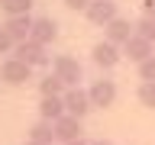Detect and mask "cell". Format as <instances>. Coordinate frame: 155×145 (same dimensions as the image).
I'll use <instances>...</instances> for the list:
<instances>
[{
  "label": "cell",
  "mask_w": 155,
  "mask_h": 145,
  "mask_svg": "<svg viewBox=\"0 0 155 145\" xmlns=\"http://www.w3.org/2000/svg\"><path fill=\"white\" fill-rule=\"evenodd\" d=\"M13 45H16V42H13V36L0 26V55H13Z\"/></svg>",
  "instance_id": "ffe728a7"
},
{
  "label": "cell",
  "mask_w": 155,
  "mask_h": 145,
  "mask_svg": "<svg viewBox=\"0 0 155 145\" xmlns=\"http://www.w3.org/2000/svg\"><path fill=\"white\" fill-rule=\"evenodd\" d=\"M3 29H7L10 36H13V42H23V39H29V32H32V16H29V13H16V16H7Z\"/></svg>",
  "instance_id": "7c38bea8"
},
{
  "label": "cell",
  "mask_w": 155,
  "mask_h": 145,
  "mask_svg": "<svg viewBox=\"0 0 155 145\" xmlns=\"http://www.w3.org/2000/svg\"><path fill=\"white\" fill-rule=\"evenodd\" d=\"M29 139L52 145V142H55V123H52V119H42V116H39L36 123L29 126Z\"/></svg>",
  "instance_id": "5bb4252c"
},
{
  "label": "cell",
  "mask_w": 155,
  "mask_h": 145,
  "mask_svg": "<svg viewBox=\"0 0 155 145\" xmlns=\"http://www.w3.org/2000/svg\"><path fill=\"white\" fill-rule=\"evenodd\" d=\"M36 87H39V97H61V94L68 90V84L55 74V71H52V74H45V77H39Z\"/></svg>",
  "instance_id": "4fadbf2b"
},
{
  "label": "cell",
  "mask_w": 155,
  "mask_h": 145,
  "mask_svg": "<svg viewBox=\"0 0 155 145\" xmlns=\"http://www.w3.org/2000/svg\"><path fill=\"white\" fill-rule=\"evenodd\" d=\"M87 94H91V103H94V110H110V106L116 103L120 90H116V81H107V77H100V81H94V84L87 87Z\"/></svg>",
  "instance_id": "277c9868"
},
{
  "label": "cell",
  "mask_w": 155,
  "mask_h": 145,
  "mask_svg": "<svg viewBox=\"0 0 155 145\" xmlns=\"http://www.w3.org/2000/svg\"><path fill=\"white\" fill-rule=\"evenodd\" d=\"M0 81L7 87H23L26 81H32V65H26L23 58L10 55L0 61Z\"/></svg>",
  "instance_id": "6da1fadb"
},
{
  "label": "cell",
  "mask_w": 155,
  "mask_h": 145,
  "mask_svg": "<svg viewBox=\"0 0 155 145\" xmlns=\"http://www.w3.org/2000/svg\"><path fill=\"white\" fill-rule=\"evenodd\" d=\"M139 81H155V55L139 61Z\"/></svg>",
  "instance_id": "d6986e66"
},
{
  "label": "cell",
  "mask_w": 155,
  "mask_h": 145,
  "mask_svg": "<svg viewBox=\"0 0 155 145\" xmlns=\"http://www.w3.org/2000/svg\"><path fill=\"white\" fill-rule=\"evenodd\" d=\"M81 132H84V126H81V116H71V113H61L55 119V139L61 145L71 142V139H81Z\"/></svg>",
  "instance_id": "ba28073f"
},
{
  "label": "cell",
  "mask_w": 155,
  "mask_h": 145,
  "mask_svg": "<svg viewBox=\"0 0 155 145\" xmlns=\"http://www.w3.org/2000/svg\"><path fill=\"white\" fill-rule=\"evenodd\" d=\"M149 55H155V42H149L145 36H139V32H133V39L123 45V58H129V61H145Z\"/></svg>",
  "instance_id": "30bf717a"
},
{
  "label": "cell",
  "mask_w": 155,
  "mask_h": 145,
  "mask_svg": "<svg viewBox=\"0 0 155 145\" xmlns=\"http://www.w3.org/2000/svg\"><path fill=\"white\" fill-rule=\"evenodd\" d=\"M142 13H149V16H155V0H142Z\"/></svg>",
  "instance_id": "7402d4cb"
},
{
  "label": "cell",
  "mask_w": 155,
  "mask_h": 145,
  "mask_svg": "<svg viewBox=\"0 0 155 145\" xmlns=\"http://www.w3.org/2000/svg\"><path fill=\"white\" fill-rule=\"evenodd\" d=\"M91 145H113V142H107V139H97V142H91Z\"/></svg>",
  "instance_id": "cb8c5ba5"
},
{
  "label": "cell",
  "mask_w": 155,
  "mask_h": 145,
  "mask_svg": "<svg viewBox=\"0 0 155 145\" xmlns=\"http://www.w3.org/2000/svg\"><path fill=\"white\" fill-rule=\"evenodd\" d=\"M136 32H139V36H145L149 42H155V16L142 13V16L136 19Z\"/></svg>",
  "instance_id": "ac0fdd59"
},
{
  "label": "cell",
  "mask_w": 155,
  "mask_h": 145,
  "mask_svg": "<svg viewBox=\"0 0 155 145\" xmlns=\"http://www.w3.org/2000/svg\"><path fill=\"white\" fill-rule=\"evenodd\" d=\"M61 100H65V113L81 116V119H84V116L94 110V103H91V94H87L81 84H78V87H68L65 94H61Z\"/></svg>",
  "instance_id": "5b68a950"
},
{
  "label": "cell",
  "mask_w": 155,
  "mask_h": 145,
  "mask_svg": "<svg viewBox=\"0 0 155 145\" xmlns=\"http://www.w3.org/2000/svg\"><path fill=\"white\" fill-rule=\"evenodd\" d=\"M26 145H45V142H36V139H29V142H26Z\"/></svg>",
  "instance_id": "d4e9b609"
},
{
  "label": "cell",
  "mask_w": 155,
  "mask_h": 145,
  "mask_svg": "<svg viewBox=\"0 0 155 145\" xmlns=\"http://www.w3.org/2000/svg\"><path fill=\"white\" fill-rule=\"evenodd\" d=\"M13 55L23 58V61L32 65V68H45L48 65V45H42V42H36V39L16 42V45H13Z\"/></svg>",
  "instance_id": "3957f363"
},
{
  "label": "cell",
  "mask_w": 155,
  "mask_h": 145,
  "mask_svg": "<svg viewBox=\"0 0 155 145\" xmlns=\"http://www.w3.org/2000/svg\"><path fill=\"white\" fill-rule=\"evenodd\" d=\"M52 71H55L68 87L81 84V65H78V58H71V55H55L52 58Z\"/></svg>",
  "instance_id": "52a82bcc"
},
{
  "label": "cell",
  "mask_w": 155,
  "mask_h": 145,
  "mask_svg": "<svg viewBox=\"0 0 155 145\" xmlns=\"http://www.w3.org/2000/svg\"><path fill=\"white\" fill-rule=\"evenodd\" d=\"M133 32H136V23H129L126 16H113L104 26V36L110 39V42H116V45H126V42L133 39Z\"/></svg>",
  "instance_id": "9c48e42d"
},
{
  "label": "cell",
  "mask_w": 155,
  "mask_h": 145,
  "mask_svg": "<svg viewBox=\"0 0 155 145\" xmlns=\"http://www.w3.org/2000/svg\"><path fill=\"white\" fill-rule=\"evenodd\" d=\"M136 100L145 110H155V81H142V84L136 87Z\"/></svg>",
  "instance_id": "2e32d148"
},
{
  "label": "cell",
  "mask_w": 155,
  "mask_h": 145,
  "mask_svg": "<svg viewBox=\"0 0 155 145\" xmlns=\"http://www.w3.org/2000/svg\"><path fill=\"white\" fill-rule=\"evenodd\" d=\"M65 145H91V142H84V139H71V142H65Z\"/></svg>",
  "instance_id": "603a6c76"
},
{
  "label": "cell",
  "mask_w": 155,
  "mask_h": 145,
  "mask_svg": "<svg viewBox=\"0 0 155 145\" xmlns=\"http://www.w3.org/2000/svg\"><path fill=\"white\" fill-rule=\"evenodd\" d=\"M91 61H94L100 71H113V68L123 61V45H116V42L104 39V42H97V45L91 48Z\"/></svg>",
  "instance_id": "7a4b0ae2"
},
{
  "label": "cell",
  "mask_w": 155,
  "mask_h": 145,
  "mask_svg": "<svg viewBox=\"0 0 155 145\" xmlns=\"http://www.w3.org/2000/svg\"><path fill=\"white\" fill-rule=\"evenodd\" d=\"M113 16H120V7L113 0H91V7L84 10V19L91 26H107Z\"/></svg>",
  "instance_id": "8992f818"
},
{
  "label": "cell",
  "mask_w": 155,
  "mask_h": 145,
  "mask_svg": "<svg viewBox=\"0 0 155 145\" xmlns=\"http://www.w3.org/2000/svg\"><path fill=\"white\" fill-rule=\"evenodd\" d=\"M36 110H39V116H42V119H52V123H55L58 116L65 113V100H61V97H42Z\"/></svg>",
  "instance_id": "9a60e30c"
},
{
  "label": "cell",
  "mask_w": 155,
  "mask_h": 145,
  "mask_svg": "<svg viewBox=\"0 0 155 145\" xmlns=\"http://www.w3.org/2000/svg\"><path fill=\"white\" fill-rule=\"evenodd\" d=\"M29 39H36V42H42V45H52V42L58 39V23L52 16H36V19H32Z\"/></svg>",
  "instance_id": "8fae6325"
},
{
  "label": "cell",
  "mask_w": 155,
  "mask_h": 145,
  "mask_svg": "<svg viewBox=\"0 0 155 145\" xmlns=\"http://www.w3.org/2000/svg\"><path fill=\"white\" fill-rule=\"evenodd\" d=\"M61 3H65L71 13H84V10L91 7V0H61Z\"/></svg>",
  "instance_id": "44dd1931"
},
{
  "label": "cell",
  "mask_w": 155,
  "mask_h": 145,
  "mask_svg": "<svg viewBox=\"0 0 155 145\" xmlns=\"http://www.w3.org/2000/svg\"><path fill=\"white\" fill-rule=\"evenodd\" d=\"M0 10L7 16H16V13H29L32 10V0H0Z\"/></svg>",
  "instance_id": "e0dca14e"
}]
</instances>
